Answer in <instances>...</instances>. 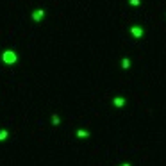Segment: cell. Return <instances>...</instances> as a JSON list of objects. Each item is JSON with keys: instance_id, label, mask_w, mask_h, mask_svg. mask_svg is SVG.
<instances>
[{"instance_id": "obj_1", "label": "cell", "mask_w": 166, "mask_h": 166, "mask_svg": "<svg viewBox=\"0 0 166 166\" xmlns=\"http://www.w3.org/2000/svg\"><path fill=\"white\" fill-rule=\"evenodd\" d=\"M2 59H4L5 64H15V63H16V54H15L13 50H5V52L2 54Z\"/></svg>"}, {"instance_id": "obj_2", "label": "cell", "mask_w": 166, "mask_h": 166, "mask_svg": "<svg viewBox=\"0 0 166 166\" xmlns=\"http://www.w3.org/2000/svg\"><path fill=\"white\" fill-rule=\"evenodd\" d=\"M130 32H132V36L134 37H141L143 36V29H141V27H132Z\"/></svg>"}, {"instance_id": "obj_3", "label": "cell", "mask_w": 166, "mask_h": 166, "mask_svg": "<svg viewBox=\"0 0 166 166\" xmlns=\"http://www.w3.org/2000/svg\"><path fill=\"white\" fill-rule=\"evenodd\" d=\"M41 18H43V9H37L36 13H32V20L34 21H39Z\"/></svg>"}, {"instance_id": "obj_4", "label": "cell", "mask_w": 166, "mask_h": 166, "mask_svg": "<svg viewBox=\"0 0 166 166\" xmlns=\"http://www.w3.org/2000/svg\"><path fill=\"white\" fill-rule=\"evenodd\" d=\"M112 102H114V106H116V107H123V106H125V100H123V98H120V96H116Z\"/></svg>"}, {"instance_id": "obj_5", "label": "cell", "mask_w": 166, "mask_h": 166, "mask_svg": "<svg viewBox=\"0 0 166 166\" xmlns=\"http://www.w3.org/2000/svg\"><path fill=\"white\" fill-rule=\"evenodd\" d=\"M77 136H79V138H88L90 132H88V130H77Z\"/></svg>"}, {"instance_id": "obj_6", "label": "cell", "mask_w": 166, "mask_h": 166, "mask_svg": "<svg viewBox=\"0 0 166 166\" xmlns=\"http://www.w3.org/2000/svg\"><path fill=\"white\" fill-rule=\"evenodd\" d=\"M7 136H9V134H7V130H0V141H5V139H7Z\"/></svg>"}, {"instance_id": "obj_7", "label": "cell", "mask_w": 166, "mask_h": 166, "mask_svg": "<svg viewBox=\"0 0 166 166\" xmlns=\"http://www.w3.org/2000/svg\"><path fill=\"white\" fill-rule=\"evenodd\" d=\"M122 66H123L125 70H127V68H129V66H130V61H129V59H127V57H123V61H122Z\"/></svg>"}, {"instance_id": "obj_8", "label": "cell", "mask_w": 166, "mask_h": 166, "mask_svg": "<svg viewBox=\"0 0 166 166\" xmlns=\"http://www.w3.org/2000/svg\"><path fill=\"white\" fill-rule=\"evenodd\" d=\"M52 123H54V125H59V116H57V114L52 116Z\"/></svg>"}, {"instance_id": "obj_9", "label": "cell", "mask_w": 166, "mask_h": 166, "mask_svg": "<svg viewBox=\"0 0 166 166\" xmlns=\"http://www.w3.org/2000/svg\"><path fill=\"white\" fill-rule=\"evenodd\" d=\"M130 5H139V0H130Z\"/></svg>"}, {"instance_id": "obj_10", "label": "cell", "mask_w": 166, "mask_h": 166, "mask_svg": "<svg viewBox=\"0 0 166 166\" xmlns=\"http://www.w3.org/2000/svg\"><path fill=\"white\" fill-rule=\"evenodd\" d=\"M123 166H130V164H129V163H125V164H123Z\"/></svg>"}]
</instances>
